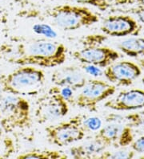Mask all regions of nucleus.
Returning <instances> with one entry per match:
<instances>
[{
	"mask_svg": "<svg viewBox=\"0 0 144 159\" xmlns=\"http://www.w3.org/2000/svg\"><path fill=\"white\" fill-rule=\"evenodd\" d=\"M67 56V48L63 43L51 39H37L18 44L15 57L8 61L18 66L56 68L65 63Z\"/></svg>",
	"mask_w": 144,
	"mask_h": 159,
	"instance_id": "nucleus-1",
	"label": "nucleus"
},
{
	"mask_svg": "<svg viewBox=\"0 0 144 159\" xmlns=\"http://www.w3.org/2000/svg\"><path fill=\"white\" fill-rule=\"evenodd\" d=\"M46 82L43 70L32 65H20L0 76V84L7 94L32 97L42 90Z\"/></svg>",
	"mask_w": 144,
	"mask_h": 159,
	"instance_id": "nucleus-2",
	"label": "nucleus"
},
{
	"mask_svg": "<svg viewBox=\"0 0 144 159\" xmlns=\"http://www.w3.org/2000/svg\"><path fill=\"white\" fill-rule=\"evenodd\" d=\"M53 23L67 31L90 27L99 21V16L89 8L77 5H59L46 11Z\"/></svg>",
	"mask_w": 144,
	"mask_h": 159,
	"instance_id": "nucleus-3",
	"label": "nucleus"
},
{
	"mask_svg": "<svg viewBox=\"0 0 144 159\" xmlns=\"http://www.w3.org/2000/svg\"><path fill=\"white\" fill-rule=\"evenodd\" d=\"M0 113L3 116L8 134L28 129L32 124L31 105L24 97L4 95L0 100Z\"/></svg>",
	"mask_w": 144,
	"mask_h": 159,
	"instance_id": "nucleus-4",
	"label": "nucleus"
},
{
	"mask_svg": "<svg viewBox=\"0 0 144 159\" xmlns=\"http://www.w3.org/2000/svg\"><path fill=\"white\" fill-rule=\"evenodd\" d=\"M69 113L68 101L63 97L58 86L51 88L37 101L35 117L40 124L63 118Z\"/></svg>",
	"mask_w": 144,
	"mask_h": 159,
	"instance_id": "nucleus-5",
	"label": "nucleus"
},
{
	"mask_svg": "<svg viewBox=\"0 0 144 159\" xmlns=\"http://www.w3.org/2000/svg\"><path fill=\"white\" fill-rule=\"evenodd\" d=\"M116 92V86L102 80L93 79L86 81L75 99V103L80 109L90 112H97L100 102L113 96Z\"/></svg>",
	"mask_w": 144,
	"mask_h": 159,
	"instance_id": "nucleus-6",
	"label": "nucleus"
},
{
	"mask_svg": "<svg viewBox=\"0 0 144 159\" xmlns=\"http://www.w3.org/2000/svg\"><path fill=\"white\" fill-rule=\"evenodd\" d=\"M48 140L55 146L63 147L82 141L86 132L73 118L67 121L52 125L45 129Z\"/></svg>",
	"mask_w": 144,
	"mask_h": 159,
	"instance_id": "nucleus-7",
	"label": "nucleus"
},
{
	"mask_svg": "<svg viewBox=\"0 0 144 159\" xmlns=\"http://www.w3.org/2000/svg\"><path fill=\"white\" fill-rule=\"evenodd\" d=\"M100 30L111 37L135 36L140 34V22L129 15H112L103 21Z\"/></svg>",
	"mask_w": 144,
	"mask_h": 159,
	"instance_id": "nucleus-8",
	"label": "nucleus"
},
{
	"mask_svg": "<svg viewBox=\"0 0 144 159\" xmlns=\"http://www.w3.org/2000/svg\"><path fill=\"white\" fill-rule=\"evenodd\" d=\"M73 57L86 65L105 68L121 58V54L109 47L90 46L74 52Z\"/></svg>",
	"mask_w": 144,
	"mask_h": 159,
	"instance_id": "nucleus-9",
	"label": "nucleus"
},
{
	"mask_svg": "<svg viewBox=\"0 0 144 159\" xmlns=\"http://www.w3.org/2000/svg\"><path fill=\"white\" fill-rule=\"evenodd\" d=\"M103 74L106 79L115 86H130L142 75V68L130 60H116L105 68Z\"/></svg>",
	"mask_w": 144,
	"mask_h": 159,
	"instance_id": "nucleus-10",
	"label": "nucleus"
},
{
	"mask_svg": "<svg viewBox=\"0 0 144 159\" xmlns=\"http://www.w3.org/2000/svg\"><path fill=\"white\" fill-rule=\"evenodd\" d=\"M115 111H134L144 109V90L140 89L124 90L104 104Z\"/></svg>",
	"mask_w": 144,
	"mask_h": 159,
	"instance_id": "nucleus-11",
	"label": "nucleus"
},
{
	"mask_svg": "<svg viewBox=\"0 0 144 159\" xmlns=\"http://www.w3.org/2000/svg\"><path fill=\"white\" fill-rule=\"evenodd\" d=\"M84 72L75 66H67L55 70L51 75V82L60 88H70L72 89H81L86 83Z\"/></svg>",
	"mask_w": 144,
	"mask_h": 159,
	"instance_id": "nucleus-12",
	"label": "nucleus"
},
{
	"mask_svg": "<svg viewBox=\"0 0 144 159\" xmlns=\"http://www.w3.org/2000/svg\"><path fill=\"white\" fill-rule=\"evenodd\" d=\"M107 146L100 140L94 139L70 149V153L74 158H97L107 149Z\"/></svg>",
	"mask_w": 144,
	"mask_h": 159,
	"instance_id": "nucleus-13",
	"label": "nucleus"
},
{
	"mask_svg": "<svg viewBox=\"0 0 144 159\" xmlns=\"http://www.w3.org/2000/svg\"><path fill=\"white\" fill-rule=\"evenodd\" d=\"M118 48L129 57H144V38L138 35L123 39L117 45Z\"/></svg>",
	"mask_w": 144,
	"mask_h": 159,
	"instance_id": "nucleus-14",
	"label": "nucleus"
},
{
	"mask_svg": "<svg viewBox=\"0 0 144 159\" xmlns=\"http://www.w3.org/2000/svg\"><path fill=\"white\" fill-rule=\"evenodd\" d=\"M123 126L124 125L117 122L109 123L103 127H101L94 138L100 140L103 143L105 144L107 147H108L116 144Z\"/></svg>",
	"mask_w": 144,
	"mask_h": 159,
	"instance_id": "nucleus-15",
	"label": "nucleus"
},
{
	"mask_svg": "<svg viewBox=\"0 0 144 159\" xmlns=\"http://www.w3.org/2000/svg\"><path fill=\"white\" fill-rule=\"evenodd\" d=\"M68 156L66 153L59 150L54 149H35L32 150L21 153L16 157L19 159L27 158H48V159H64L67 158Z\"/></svg>",
	"mask_w": 144,
	"mask_h": 159,
	"instance_id": "nucleus-16",
	"label": "nucleus"
},
{
	"mask_svg": "<svg viewBox=\"0 0 144 159\" xmlns=\"http://www.w3.org/2000/svg\"><path fill=\"white\" fill-rule=\"evenodd\" d=\"M81 128L86 131H94L101 128V120L96 116H88L84 115H77L72 117Z\"/></svg>",
	"mask_w": 144,
	"mask_h": 159,
	"instance_id": "nucleus-17",
	"label": "nucleus"
},
{
	"mask_svg": "<svg viewBox=\"0 0 144 159\" xmlns=\"http://www.w3.org/2000/svg\"><path fill=\"white\" fill-rule=\"evenodd\" d=\"M135 156V152L131 149H126L125 147L118 149L116 150L107 151L104 150L101 154L98 156L97 158L109 159V158H133Z\"/></svg>",
	"mask_w": 144,
	"mask_h": 159,
	"instance_id": "nucleus-18",
	"label": "nucleus"
},
{
	"mask_svg": "<svg viewBox=\"0 0 144 159\" xmlns=\"http://www.w3.org/2000/svg\"><path fill=\"white\" fill-rule=\"evenodd\" d=\"M15 152V144L10 137L3 135L0 137V158L11 157Z\"/></svg>",
	"mask_w": 144,
	"mask_h": 159,
	"instance_id": "nucleus-19",
	"label": "nucleus"
},
{
	"mask_svg": "<svg viewBox=\"0 0 144 159\" xmlns=\"http://www.w3.org/2000/svg\"><path fill=\"white\" fill-rule=\"evenodd\" d=\"M134 141V132H133L132 127L131 125H129L123 126L121 134H120V136H119L116 144L119 147L123 148L131 146Z\"/></svg>",
	"mask_w": 144,
	"mask_h": 159,
	"instance_id": "nucleus-20",
	"label": "nucleus"
},
{
	"mask_svg": "<svg viewBox=\"0 0 144 159\" xmlns=\"http://www.w3.org/2000/svg\"><path fill=\"white\" fill-rule=\"evenodd\" d=\"M127 125L144 133V110L128 114L125 116Z\"/></svg>",
	"mask_w": 144,
	"mask_h": 159,
	"instance_id": "nucleus-21",
	"label": "nucleus"
},
{
	"mask_svg": "<svg viewBox=\"0 0 144 159\" xmlns=\"http://www.w3.org/2000/svg\"><path fill=\"white\" fill-rule=\"evenodd\" d=\"M67 1L78 4H83V5H85V4L90 5V6L98 8L100 11L107 10L112 5L109 0H67Z\"/></svg>",
	"mask_w": 144,
	"mask_h": 159,
	"instance_id": "nucleus-22",
	"label": "nucleus"
},
{
	"mask_svg": "<svg viewBox=\"0 0 144 159\" xmlns=\"http://www.w3.org/2000/svg\"><path fill=\"white\" fill-rule=\"evenodd\" d=\"M131 148L135 153H144V136L134 139L131 145Z\"/></svg>",
	"mask_w": 144,
	"mask_h": 159,
	"instance_id": "nucleus-23",
	"label": "nucleus"
},
{
	"mask_svg": "<svg viewBox=\"0 0 144 159\" xmlns=\"http://www.w3.org/2000/svg\"><path fill=\"white\" fill-rule=\"evenodd\" d=\"M130 12L136 16L140 23L144 24V7L138 6L137 7L132 8L130 10Z\"/></svg>",
	"mask_w": 144,
	"mask_h": 159,
	"instance_id": "nucleus-24",
	"label": "nucleus"
},
{
	"mask_svg": "<svg viewBox=\"0 0 144 159\" xmlns=\"http://www.w3.org/2000/svg\"><path fill=\"white\" fill-rule=\"evenodd\" d=\"M7 134H8V132L7 129L6 123H5L3 116L0 113V137L6 135Z\"/></svg>",
	"mask_w": 144,
	"mask_h": 159,
	"instance_id": "nucleus-25",
	"label": "nucleus"
},
{
	"mask_svg": "<svg viewBox=\"0 0 144 159\" xmlns=\"http://www.w3.org/2000/svg\"><path fill=\"white\" fill-rule=\"evenodd\" d=\"M138 65L141 67V68L144 69V57L138 60Z\"/></svg>",
	"mask_w": 144,
	"mask_h": 159,
	"instance_id": "nucleus-26",
	"label": "nucleus"
},
{
	"mask_svg": "<svg viewBox=\"0 0 144 159\" xmlns=\"http://www.w3.org/2000/svg\"><path fill=\"white\" fill-rule=\"evenodd\" d=\"M4 93H5V92H4L3 88H2V84H0V100L2 99V97L4 96Z\"/></svg>",
	"mask_w": 144,
	"mask_h": 159,
	"instance_id": "nucleus-27",
	"label": "nucleus"
},
{
	"mask_svg": "<svg viewBox=\"0 0 144 159\" xmlns=\"http://www.w3.org/2000/svg\"><path fill=\"white\" fill-rule=\"evenodd\" d=\"M134 1L138 4V6L144 7V0H134Z\"/></svg>",
	"mask_w": 144,
	"mask_h": 159,
	"instance_id": "nucleus-28",
	"label": "nucleus"
},
{
	"mask_svg": "<svg viewBox=\"0 0 144 159\" xmlns=\"http://www.w3.org/2000/svg\"><path fill=\"white\" fill-rule=\"evenodd\" d=\"M2 17V16H0V25H1V23H2V18H1Z\"/></svg>",
	"mask_w": 144,
	"mask_h": 159,
	"instance_id": "nucleus-29",
	"label": "nucleus"
},
{
	"mask_svg": "<svg viewBox=\"0 0 144 159\" xmlns=\"http://www.w3.org/2000/svg\"><path fill=\"white\" fill-rule=\"evenodd\" d=\"M141 81H142V83L144 84V76L142 78V80H141Z\"/></svg>",
	"mask_w": 144,
	"mask_h": 159,
	"instance_id": "nucleus-30",
	"label": "nucleus"
}]
</instances>
